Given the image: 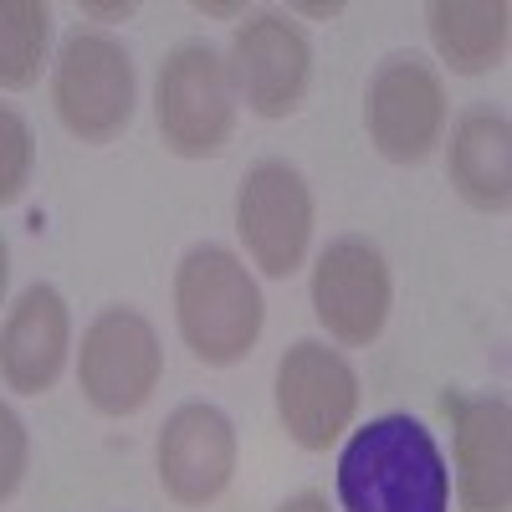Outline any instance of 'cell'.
Masks as SVG:
<instances>
[{
    "label": "cell",
    "instance_id": "6da1fadb",
    "mask_svg": "<svg viewBox=\"0 0 512 512\" xmlns=\"http://www.w3.org/2000/svg\"><path fill=\"white\" fill-rule=\"evenodd\" d=\"M344 512H446L451 466L415 415H379L338 456Z\"/></svg>",
    "mask_w": 512,
    "mask_h": 512
},
{
    "label": "cell",
    "instance_id": "7a4b0ae2",
    "mask_svg": "<svg viewBox=\"0 0 512 512\" xmlns=\"http://www.w3.org/2000/svg\"><path fill=\"white\" fill-rule=\"evenodd\" d=\"M175 318H180L185 349L200 364L231 369L256 349L267 323V303L241 256L205 241V246H190L175 267Z\"/></svg>",
    "mask_w": 512,
    "mask_h": 512
},
{
    "label": "cell",
    "instance_id": "3957f363",
    "mask_svg": "<svg viewBox=\"0 0 512 512\" xmlns=\"http://www.w3.org/2000/svg\"><path fill=\"white\" fill-rule=\"evenodd\" d=\"M154 123L169 154L216 159L236 128L231 67L210 41H180L154 77Z\"/></svg>",
    "mask_w": 512,
    "mask_h": 512
},
{
    "label": "cell",
    "instance_id": "277c9868",
    "mask_svg": "<svg viewBox=\"0 0 512 512\" xmlns=\"http://www.w3.org/2000/svg\"><path fill=\"white\" fill-rule=\"evenodd\" d=\"M52 103L72 139L82 144H113L139 103V77L134 57L118 36L108 31H72L57 52V77H52Z\"/></svg>",
    "mask_w": 512,
    "mask_h": 512
},
{
    "label": "cell",
    "instance_id": "5b68a950",
    "mask_svg": "<svg viewBox=\"0 0 512 512\" xmlns=\"http://www.w3.org/2000/svg\"><path fill=\"white\" fill-rule=\"evenodd\" d=\"M159 374H164V349L154 323L139 308H103L88 323L77 349V384L98 415L113 420L139 415L159 390Z\"/></svg>",
    "mask_w": 512,
    "mask_h": 512
},
{
    "label": "cell",
    "instance_id": "8992f818",
    "mask_svg": "<svg viewBox=\"0 0 512 512\" xmlns=\"http://www.w3.org/2000/svg\"><path fill=\"white\" fill-rule=\"evenodd\" d=\"M446 82L420 52H390L364 93L369 144L390 164H425L446 139Z\"/></svg>",
    "mask_w": 512,
    "mask_h": 512
},
{
    "label": "cell",
    "instance_id": "52a82bcc",
    "mask_svg": "<svg viewBox=\"0 0 512 512\" xmlns=\"http://www.w3.org/2000/svg\"><path fill=\"white\" fill-rule=\"evenodd\" d=\"M236 231L267 277H292L313 241V190L287 159H256L236 190Z\"/></svg>",
    "mask_w": 512,
    "mask_h": 512
},
{
    "label": "cell",
    "instance_id": "ba28073f",
    "mask_svg": "<svg viewBox=\"0 0 512 512\" xmlns=\"http://www.w3.org/2000/svg\"><path fill=\"white\" fill-rule=\"evenodd\" d=\"M277 420L282 431L303 451H328L338 436L354 425L359 410V374L354 364L318 344V338H297L277 359Z\"/></svg>",
    "mask_w": 512,
    "mask_h": 512
},
{
    "label": "cell",
    "instance_id": "9c48e42d",
    "mask_svg": "<svg viewBox=\"0 0 512 512\" xmlns=\"http://www.w3.org/2000/svg\"><path fill=\"white\" fill-rule=\"evenodd\" d=\"M390 303V262L369 236H338L323 246V256L313 262V313L333 344L369 349L390 323Z\"/></svg>",
    "mask_w": 512,
    "mask_h": 512
},
{
    "label": "cell",
    "instance_id": "30bf717a",
    "mask_svg": "<svg viewBox=\"0 0 512 512\" xmlns=\"http://www.w3.org/2000/svg\"><path fill=\"white\" fill-rule=\"evenodd\" d=\"M231 88L256 118H292L313 82V47L282 11H256L231 36Z\"/></svg>",
    "mask_w": 512,
    "mask_h": 512
},
{
    "label": "cell",
    "instance_id": "8fae6325",
    "mask_svg": "<svg viewBox=\"0 0 512 512\" xmlns=\"http://www.w3.org/2000/svg\"><path fill=\"white\" fill-rule=\"evenodd\" d=\"M456 446V497L461 512H507L512 507V405L502 390L441 400Z\"/></svg>",
    "mask_w": 512,
    "mask_h": 512
},
{
    "label": "cell",
    "instance_id": "7c38bea8",
    "mask_svg": "<svg viewBox=\"0 0 512 512\" xmlns=\"http://www.w3.org/2000/svg\"><path fill=\"white\" fill-rule=\"evenodd\" d=\"M159 487L180 507L216 502L236 477V425L221 405L190 400L159 431Z\"/></svg>",
    "mask_w": 512,
    "mask_h": 512
},
{
    "label": "cell",
    "instance_id": "4fadbf2b",
    "mask_svg": "<svg viewBox=\"0 0 512 512\" xmlns=\"http://www.w3.org/2000/svg\"><path fill=\"white\" fill-rule=\"evenodd\" d=\"M72 313L52 282H31L0 323V379L16 395H47L67 369Z\"/></svg>",
    "mask_w": 512,
    "mask_h": 512
},
{
    "label": "cell",
    "instance_id": "5bb4252c",
    "mask_svg": "<svg viewBox=\"0 0 512 512\" xmlns=\"http://www.w3.org/2000/svg\"><path fill=\"white\" fill-rule=\"evenodd\" d=\"M451 185L456 195L487 210V216H502L512 205V123L502 108H466L451 128Z\"/></svg>",
    "mask_w": 512,
    "mask_h": 512
},
{
    "label": "cell",
    "instance_id": "9a60e30c",
    "mask_svg": "<svg viewBox=\"0 0 512 512\" xmlns=\"http://www.w3.org/2000/svg\"><path fill=\"white\" fill-rule=\"evenodd\" d=\"M431 26V47L456 77H482L507 57L512 11L507 0H436L425 11Z\"/></svg>",
    "mask_w": 512,
    "mask_h": 512
},
{
    "label": "cell",
    "instance_id": "2e32d148",
    "mask_svg": "<svg viewBox=\"0 0 512 512\" xmlns=\"http://www.w3.org/2000/svg\"><path fill=\"white\" fill-rule=\"evenodd\" d=\"M52 41L47 0H0V93H26L41 82Z\"/></svg>",
    "mask_w": 512,
    "mask_h": 512
},
{
    "label": "cell",
    "instance_id": "e0dca14e",
    "mask_svg": "<svg viewBox=\"0 0 512 512\" xmlns=\"http://www.w3.org/2000/svg\"><path fill=\"white\" fill-rule=\"evenodd\" d=\"M31 169H36V134L31 123L0 103V205H16L31 185Z\"/></svg>",
    "mask_w": 512,
    "mask_h": 512
},
{
    "label": "cell",
    "instance_id": "ac0fdd59",
    "mask_svg": "<svg viewBox=\"0 0 512 512\" xmlns=\"http://www.w3.org/2000/svg\"><path fill=\"white\" fill-rule=\"evenodd\" d=\"M31 466V441H26V420L0 400V502L16 497V487L26 482Z\"/></svg>",
    "mask_w": 512,
    "mask_h": 512
},
{
    "label": "cell",
    "instance_id": "d6986e66",
    "mask_svg": "<svg viewBox=\"0 0 512 512\" xmlns=\"http://www.w3.org/2000/svg\"><path fill=\"white\" fill-rule=\"evenodd\" d=\"M134 11H139L134 0H113V6H93L88 0V6H82V16H93V21H128Z\"/></svg>",
    "mask_w": 512,
    "mask_h": 512
},
{
    "label": "cell",
    "instance_id": "ffe728a7",
    "mask_svg": "<svg viewBox=\"0 0 512 512\" xmlns=\"http://www.w3.org/2000/svg\"><path fill=\"white\" fill-rule=\"evenodd\" d=\"M277 512H328V502H323L318 492H297V497H287Z\"/></svg>",
    "mask_w": 512,
    "mask_h": 512
},
{
    "label": "cell",
    "instance_id": "44dd1931",
    "mask_svg": "<svg viewBox=\"0 0 512 512\" xmlns=\"http://www.w3.org/2000/svg\"><path fill=\"white\" fill-rule=\"evenodd\" d=\"M303 16H313V21H338L344 16V6H338V0H308V6H297Z\"/></svg>",
    "mask_w": 512,
    "mask_h": 512
},
{
    "label": "cell",
    "instance_id": "7402d4cb",
    "mask_svg": "<svg viewBox=\"0 0 512 512\" xmlns=\"http://www.w3.org/2000/svg\"><path fill=\"white\" fill-rule=\"evenodd\" d=\"M195 16H216V21H231V16H246L241 0H226V6H205V0H195Z\"/></svg>",
    "mask_w": 512,
    "mask_h": 512
},
{
    "label": "cell",
    "instance_id": "603a6c76",
    "mask_svg": "<svg viewBox=\"0 0 512 512\" xmlns=\"http://www.w3.org/2000/svg\"><path fill=\"white\" fill-rule=\"evenodd\" d=\"M6 282H11V251H6V236H0V303H6Z\"/></svg>",
    "mask_w": 512,
    "mask_h": 512
}]
</instances>
